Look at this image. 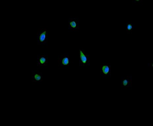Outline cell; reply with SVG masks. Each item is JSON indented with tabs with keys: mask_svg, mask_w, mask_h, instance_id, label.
I'll list each match as a JSON object with an SVG mask.
<instances>
[{
	"mask_svg": "<svg viewBox=\"0 0 153 126\" xmlns=\"http://www.w3.org/2000/svg\"><path fill=\"white\" fill-rule=\"evenodd\" d=\"M37 44L45 45L48 41V32L46 28H40L37 30Z\"/></svg>",
	"mask_w": 153,
	"mask_h": 126,
	"instance_id": "6da1fadb",
	"label": "cell"
},
{
	"mask_svg": "<svg viewBox=\"0 0 153 126\" xmlns=\"http://www.w3.org/2000/svg\"><path fill=\"white\" fill-rule=\"evenodd\" d=\"M90 55L85 53L84 50L80 49L79 51V64L81 67L90 65Z\"/></svg>",
	"mask_w": 153,
	"mask_h": 126,
	"instance_id": "7a4b0ae2",
	"label": "cell"
},
{
	"mask_svg": "<svg viewBox=\"0 0 153 126\" xmlns=\"http://www.w3.org/2000/svg\"><path fill=\"white\" fill-rule=\"evenodd\" d=\"M100 76L101 77L104 78L111 76V67L109 64H105L104 63L100 65Z\"/></svg>",
	"mask_w": 153,
	"mask_h": 126,
	"instance_id": "3957f363",
	"label": "cell"
},
{
	"mask_svg": "<svg viewBox=\"0 0 153 126\" xmlns=\"http://www.w3.org/2000/svg\"><path fill=\"white\" fill-rule=\"evenodd\" d=\"M69 29L71 31H78L79 30V18H72L69 19Z\"/></svg>",
	"mask_w": 153,
	"mask_h": 126,
	"instance_id": "277c9868",
	"label": "cell"
},
{
	"mask_svg": "<svg viewBox=\"0 0 153 126\" xmlns=\"http://www.w3.org/2000/svg\"><path fill=\"white\" fill-rule=\"evenodd\" d=\"M43 76L42 72L39 71H32V82L33 84L39 83L43 81Z\"/></svg>",
	"mask_w": 153,
	"mask_h": 126,
	"instance_id": "5b68a950",
	"label": "cell"
},
{
	"mask_svg": "<svg viewBox=\"0 0 153 126\" xmlns=\"http://www.w3.org/2000/svg\"><path fill=\"white\" fill-rule=\"evenodd\" d=\"M70 59L67 53L60 56L59 58L58 62L60 67H68L69 65Z\"/></svg>",
	"mask_w": 153,
	"mask_h": 126,
	"instance_id": "8992f818",
	"label": "cell"
},
{
	"mask_svg": "<svg viewBox=\"0 0 153 126\" xmlns=\"http://www.w3.org/2000/svg\"><path fill=\"white\" fill-rule=\"evenodd\" d=\"M122 87L124 89H128L132 86V77L127 76L125 77H122Z\"/></svg>",
	"mask_w": 153,
	"mask_h": 126,
	"instance_id": "52a82bcc",
	"label": "cell"
},
{
	"mask_svg": "<svg viewBox=\"0 0 153 126\" xmlns=\"http://www.w3.org/2000/svg\"><path fill=\"white\" fill-rule=\"evenodd\" d=\"M37 66L40 67H48V61L47 55H41L37 58Z\"/></svg>",
	"mask_w": 153,
	"mask_h": 126,
	"instance_id": "ba28073f",
	"label": "cell"
},
{
	"mask_svg": "<svg viewBox=\"0 0 153 126\" xmlns=\"http://www.w3.org/2000/svg\"><path fill=\"white\" fill-rule=\"evenodd\" d=\"M134 28V27L133 24L128 21L126 24L127 33L128 34L131 33Z\"/></svg>",
	"mask_w": 153,
	"mask_h": 126,
	"instance_id": "9c48e42d",
	"label": "cell"
}]
</instances>
